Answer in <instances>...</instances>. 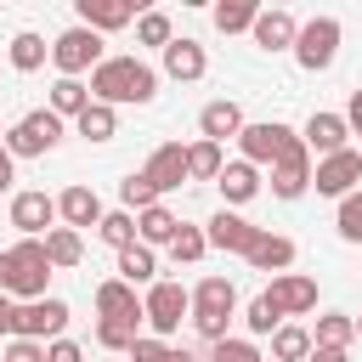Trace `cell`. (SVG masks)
<instances>
[{
	"instance_id": "6da1fadb",
	"label": "cell",
	"mask_w": 362,
	"mask_h": 362,
	"mask_svg": "<svg viewBox=\"0 0 362 362\" xmlns=\"http://www.w3.org/2000/svg\"><path fill=\"white\" fill-rule=\"evenodd\" d=\"M158 96V74L141 62V57H102V68L90 74V102H107V107H119V102H153Z\"/></svg>"
},
{
	"instance_id": "7a4b0ae2",
	"label": "cell",
	"mask_w": 362,
	"mask_h": 362,
	"mask_svg": "<svg viewBox=\"0 0 362 362\" xmlns=\"http://www.w3.org/2000/svg\"><path fill=\"white\" fill-rule=\"evenodd\" d=\"M45 283H51V260H45V238H23L0 255V294H11L17 305L28 300H45Z\"/></svg>"
},
{
	"instance_id": "3957f363",
	"label": "cell",
	"mask_w": 362,
	"mask_h": 362,
	"mask_svg": "<svg viewBox=\"0 0 362 362\" xmlns=\"http://www.w3.org/2000/svg\"><path fill=\"white\" fill-rule=\"evenodd\" d=\"M51 62H57V74H62V79L96 74V68H102V34H96V28H85V23L62 28V34L51 40Z\"/></svg>"
},
{
	"instance_id": "277c9868",
	"label": "cell",
	"mask_w": 362,
	"mask_h": 362,
	"mask_svg": "<svg viewBox=\"0 0 362 362\" xmlns=\"http://www.w3.org/2000/svg\"><path fill=\"white\" fill-rule=\"evenodd\" d=\"M339 40H345L339 17H311V23H300V34H294V62H300L305 74H322V68H334Z\"/></svg>"
},
{
	"instance_id": "5b68a950",
	"label": "cell",
	"mask_w": 362,
	"mask_h": 362,
	"mask_svg": "<svg viewBox=\"0 0 362 362\" xmlns=\"http://www.w3.org/2000/svg\"><path fill=\"white\" fill-rule=\"evenodd\" d=\"M62 141V119L51 113V107H34V113H23L11 130H6V153L11 158H40V153H51Z\"/></svg>"
},
{
	"instance_id": "8992f818",
	"label": "cell",
	"mask_w": 362,
	"mask_h": 362,
	"mask_svg": "<svg viewBox=\"0 0 362 362\" xmlns=\"http://www.w3.org/2000/svg\"><path fill=\"white\" fill-rule=\"evenodd\" d=\"M62 328H68V300H57V294L28 300V305H17V317H11V339H40V345H51V339H62Z\"/></svg>"
},
{
	"instance_id": "52a82bcc",
	"label": "cell",
	"mask_w": 362,
	"mask_h": 362,
	"mask_svg": "<svg viewBox=\"0 0 362 362\" xmlns=\"http://www.w3.org/2000/svg\"><path fill=\"white\" fill-rule=\"evenodd\" d=\"M141 305H147V328H153V339H164V334H175V328H181V317L192 311V294H187L181 283H170V277H164V283H153V288H147V300H141Z\"/></svg>"
},
{
	"instance_id": "ba28073f",
	"label": "cell",
	"mask_w": 362,
	"mask_h": 362,
	"mask_svg": "<svg viewBox=\"0 0 362 362\" xmlns=\"http://www.w3.org/2000/svg\"><path fill=\"white\" fill-rule=\"evenodd\" d=\"M305 187H311V147H305V136H288V147L272 164V192L277 198H305Z\"/></svg>"
},
{
	"instance_id": "9c48e42d",
	"label": "cell",
	"mask_w": 362,
	"mask_h": 362,
	"mask_svg": "<svg viewBox=\"0 0 362 362\" xmlns=\"http://www.w3.org/2000/svg\"><path fill=\"white\" fill-rule=\"evenodd\" d=\"M356 181H362V153H356V147H345V153H334V158H317V170H311V187H317L322 198H351Z\"/></svg>"
},
{
	"instance_id": "30bf717a",
	"label": "cell",
	"mask_w": 362,
	"mask_h": 362,
	"mask_svg": "<svg viewBox=\"0 0 362 362\" xmlns=\"http://www.w3.org/2000/svg\"><path fill=\"white\" fill-rule=\"evenodd\" d=\"M204 238H209V249H226V255H243V260H249V249H255L260 226H255V221H243L238 209H215V215H209V226H204Z\"/></svg>"
},
{
	"instance_id": "8fae6325",
	"label": "cell",
	"mask_w": 362,
	"mask_h": 362,
	"mask_svg": "<svg viewBox=\"0 0 362 362\" xmlns=\"http://www.w3.org/2000/svg\"><path fill=\"white\" fill-rule=\"evenodd\" d=\"M288 124H277V119H260V124H243V136H238V147H243V164H277V153L288 147Z\"/></svg>"
},
{
	"instance_id": "7c38bea8",
	"label": "cell",
	"mask_w": 362,
	"mask_h": 362,
	"mask_svg": "<svg viewBox=\"0 0 362 362\" xmlns=\"http://www.w3.org/2000/svg\"><path fill=\"white\" fill-rule=\"evenodd\" d=\"M51 221H57V198H51V192L28 187V192H17V198H11V226H17L23 238H45V232H51Z\"/></svg>"
},
{
	"instance_id": "4fadbf2b",
	"label": "cell",
	"mask_w": 362,
	"mask_h": 362,
	"mask_svg": "<svg viewBox=\"0 0 362 362\" xmlns=\"http://www.w3.org/2000/svg\"><path fill=\"white\" fill-rule=\"evenodd\" d=\"M96 317H107V322H147V305L136 300L130 283L107 277V283H96Z\"/></svg>"
},
{
	"instance_id": "5bb4252c",
	"label": "cell",
	"mask_w": 362,
	"mask_h": 362,
	"mask_svg": "<svg viewBox=\"0 0 362 362\" xmlns=\"http://www.w3.org/2000/svg\"><path fill=\"white\" fill-rule=\"evenodd\" d=\"M141 175L158 187V198H164V192H175L181 181H192V170H187V147H181V141H164V147L147 158V170H141Z\"/></svg>"
},
{
	"instance_id": "9a60e30c",
	"label": "cell",
	"mask_w": 362,
	"mask_h": 362,
	"mask_svg": "<svg viewBox=\"0 0 362 362\" xmlns=\"http://www.w3.org/2000/svg\"><path fill=\"white\" fill-rule=\"evenodd\" d=\"M266 294L277 300L283 317H305V311H317V283H311L305 272H283V277H272Z\"/></svg>"
},
{
	"instance_id": "2e32d148",
	"label": "cell",
	"mask_w": 362,
	"mask_h": 362,
	"mask_svg": "<svg viewBox=\"0 0 362 362\" xmlns=\"http://www.w3.org/2000/svg\"><path fill=\"white\" fill-rule=\"evenodd\" d=\"M305 147L322 153V158L345 153V147H351V124H345V113H311V119H305Z\"/></svg>"
},
{
	"instance_id": "e0dca14e",
	"label": "cell",
	"mask_w": 362,
	"mask_h": 362,
	"mask_svg": "<svg viewBox=\"0 0 362 362\" xmlns=\"http://www.w3.org/2000/svg\"><path fill=\"white\" fill-rule=\"evenodd\" d=\"M204 68H209V57H204V45H198V40L175 34V40L164 45V74H170V79L192 85V79H204Z\"/></svg>"
},
{
	"instance_id": "ac0fdd59",
	"label": "cell",
	"mask_w": 362,
	"mask_h": 362,
	"mask_svg": "<svg viewBox=\"0 0 362 362\" xmlns=\"http://www.w3.org/2000/svg\"><path fill=\"white\" fill-rule=\"evenodd\" d=\"M243 107L232 102V96H221V102H209L204 113H198V130H204V141H238L243 136Z\"/></svg>"
},
{
	"instance_id": "d6986e66",
	"label": "cell",
	"mask_w": 362,
	"mask_h": 362,
	"mask_svg": "<svg viewBox=\"0 0 362 362\" xmlns=\"http://www.w3.org/2000/svg\"><path fill=\"white\" fill-rule=\"evenodd\" d=\"M74 11H79V23L96 28V34H113V28L136 23V6H130V0H74Z\"/></svg>"
},
{
	"instance_id": "ffe728a7",
	"label": "cell",
	"mask_w": 362,
	"mask_h": 362,
	"mask_svg": "<svg viewBox=\"0 0 362 362\" xmlns=\"http://www.w3.org/2000/svg\"><path fill=\"white\" fill-rule=\"evenodd\" d=\"M249 34H255V45H260V51H294L300 23H294L283 6H272V11H260V17H255V28H249Z\"/></svg>"
},
{
	"instance_id": "44dd1931",
	"label": "cell",
	"mask_w": 362,
	"mask_h": 362,
	"mask_svg": "<svg viewBox=\"0 0 362 362\" xmlns=\"http://www.w3.org/2000/svg\"><path fill=\"white\" fill-rule=\"evenodd\" d=\"M57 215H62V221L79 232V226H102V215H107V209H102V198H96L85 181H74V187L57 198Z\"/></svg>"
},
{
	"instance_id": "7402d4cb",
	"label": "cell",
	"mask_w": 362,
	"mask_h": 362,
	"mask_svg": "<svg viewBox=\"0 0 362 362\" xmlns=\"http://www.w3.org/2000/svg\"><path fill=\"white\" fill-rule=\"evenodd\" d=\"M249 266H255V272L283 277V272L294 266V238H283V232H266V226H260V238H255V249H249Z\"/></svg>"
},
{
	"instance_id": "603a6c76",
	"label": "cell",
	"mask_w": 362,
	"mask_h": 362,
	"mask_svg": "<svg viewBox=\"0 0 362 362\" xmlns=\"http://www.w3.org/2000/svg\"><path fill=\"white\" fill-rule=\"evenodd\" d=\"M192 311H204V317H238V288H232V277H204V283L192 288Z\"/></svg>"
},
{
	"instance_id": "cb8c5ba5",
	"label": "cell",
	"mask_w": 362,
	"mask_h": 362,
	"mask_svg": "<svg viewBox=\"0 0 362 362\" xmlns=\"http://www.w3.org/2000/svg\"><path fill=\"white\" fill-rule=\"evenodd\" d=\"M215 187H221V198H226V204H249V198L260 192V170H255V164H243V158H232V164L221 170V181H215Z\"/></svg>"
},
{
	"instance_id": "d4e9b609",
	"label": "cell",
	"mask_w": 362,
	"mask_h": 362,
	"mask_svg": "<svg viewBox=\"0 0 362 362\" xmlns=\"http://www.w3.org/2000/svg\"><path fill=\"white\" fill-rule=\"evenodd\" d=\"M175 232H181V221H175L164 204H153V209H141V215H136V238H141L147 249H158V243L170 249V243H175Z\"/></svg>"
},
{
	"instance_id": "484cf974",
	"label": "cell",
	"mask_w": 362,
	"mask_h": 362,
	"mask_svg": "<svg viewBox=\"0 0 362 362\" xmlns=\"http://www.w3.org/2000/svg\"><path fill=\"white\" fill-rule=\"evenodd\" d=\"M45 260H51V272H57V266H62V272L79 266V260H85L79 232H74V226H51V232H45Z\"/></svg>"
},
{
	"instance_id": "4316f807",
	"label": "cell",
	"mask_w": 362,
	"mask_h": 362,
	"mask_svg": "<svg viewBox=\"0 0 362 362\" xmlns=\"http://www.w3.org/2000/svg\"><path fill=\"white\" fill-rule=\"evenodd\" d=\"M153 272H158V260H153V249L147 243H130V249H119V283H130V288H153Z\"/></svg>"
},
{
	"instance_id": "83f0119b",
	"label": "cell",
	"mask_w": 362,
	"mask_h": 362,
	"mask_svg": "<svg viewBox=\"0 0 362 362\" xmlns=\"http://www.w3.org/2000/svg\"><path fill=\"white\" fill-rule=\"evenodd\" d=\"M243 328H249L255 339H272V334L283 328V311H277V300H272L266 288H260V294H255V300L243 305Z\"/></svg>"
},
{
	"instance_id": "f1b7e54d",
	"label": "cell",
	"mask_w": 362,
	"mask_h": 362,
	"mask_svg": "<svg viewBox=\"0 0 362 362\" xmlns=\"http://www.w3.org/2000/svg\"><path fill=\"white\" fill-rule=\"evenodd\" d=\"M85 107H90V85L85 79H57L51 85V113L57 119H79Z\"/></svg>"
},
{
	"instance_id": "f546056e",
	"label": "cell",
	"mask_w": 362,
	"mask_h": 362,
	"mask_svg": "<svg viewBox=\"0 0 362 362\" xmlns=\"http://www.w3.org/2000/svg\"><path fill=\"white\" fill-rule=\"evenodd\" d=\"M74 130H79L85 141H113V136H119V113H113L107 102H90V107L74 119Z\"/></svg>"
},
{
	"instance_id": "4dcf8cb0",
	"label": "cell",
	"mask_w": 362,
	"mask_h": 362,
	"mask_svg": "<svg viewBox=\"0 0 362 362\" xmlns=\"http://www.w3.org/2000/svg\"><path fill=\"white\" fill-rule=\"evenodd\" d=\"M187 170H192V181H221V170H226V158H221V141H192L187 147Z\"/></svg>"
},
{
	"instance_id": "1f68e13d",
	"label": "cell",
	"mask_w": 362,
	"mask_h": 362,
	"mask_svg": "<svg viewBox=\"0 0 362 362\" xmlns=\"http://www.w3.org/2000/svg\"><path fill=\"white\" fill-rule=\"evenodd\" d=\"M351 339H356V317H345V311H328V317H317V328H311V345H339V351H351Z\"/></svg>"
},
{
	"instance_id": "d6a6232c",
	"label": "cell",
	"mask_w": 362,
	"mask_h": 362,
	"mask_svg": "<svg viewBox=\"0 0 362 362\" xmlns=\"http://www.w3.org/2000/svg\"><path fill=\"white\" fill-rule=\"evenodd\" d=\"M272 356H277V362H305V356H311V328L283 322V328L272 334Z\"/></svg>"
},
{
	"instance_id": "836d02e7",
	"label": "cell",
	"mask_w": 362,
	"mask_h": 362,
	"mask_svg": "<svg viewBox=\"0 0 362 362\" xmlns=\"http://www.w3.org/2000/svg\"><path fill=\"white\" fill-rule=\"evenodd\" d=\"M209 17H215V28H221V34H243V28H255L260 6H255V0H221Z\"/></svg>"
},
{
	"instance_id": "e575fe53",
	"label": "cell",
	"mask_w": 362,
	"mask_h": 362,
	"mask_svg": "<svg viewBox=\"0 0 362 362\" xmlns=\"http://www.w3.org/2000/svg\"><path fill=\"white\" fill-rule=\"evenodd\" d=\"M96 238H102L107 249H130V243H141V238H136V215H130V209H107V215H102V226H96Z\"/></svg>"
},
{
	"instance_id": "d590c367",
	"label": "cell",
	"mask_w": 362,
	"mask_h": 362,
	"mask_svg": "<svg viewBox=\"0 0 362 362\" xmlns=\"http://www.w3.org/2000/svg\"><path fill=\"white\" fill-rule=\"evenodd\" d=\"M45 57H51V45H45L40 34H28V28H23V34L11 40V68H17V74H34V68H45Z\"/></svg>"
},
{
	"instance_id": "8d00e7d4",
	"label": "cell",
	"mask_w": 362,
	"mask_h": 362,
	"mask_svg": "<svg viewBox=\"0 0 362 362\" xmlns=\"http://www.w3.org/2000/svg\"><path fill=\"white\" fill-rule=\"evenodd\" d=\"M119 198H124V209H130V215H141V209H153V204H158V187H153L141 170H130V175L119 181Z\"/></svg>"
},
{
	"instance_id": "74e56055",
	"label": "cell",
	"mask_w": 362,
	"mask_h": 362,
	"mask_svg": "<svg viewBox=\"0 0 362 362\" xmlns=\"http://www.w3.org/2000/svg\"><path fill=\"white\" fill-rule=\"evenodd\" d=\"M204 249H209L204 226H187V221H181V232H175V243H170V260H175V266H198Z\"/></svg>"
},
{
	"instance_id": "f35d334b",
	"label": "cell",
	"mask_w": 362,
	"mask_h": 362,
	"mask_svg": "<svg viewBox=\"0 0 362 362\" xmlns=\"http://www.w3.org/2000/svg\"><path fill=\"white\" fill-rule=\"evenodd\" d=\"M136 40L164 51V45L175 40V28H170V11H141V17H136Z\"/></svg>"
},
{
	"instance_id": "ab89813d",
	"label": "cell",
	"mask_w": 362,
	"mask_h": 362,
	"mask_svg": "<svg viewBox=\"0 0 362 362\" xmlns=\"http://www.w3.org/2000/svg\"><path fill=\"white\" fill-rule=\"evenodd\" d=\"M136 339H141V334H136V322H107V317L96 322V345H102V351H124V356H130V345H136Z\"/></svg>"
},
{
	"instance_id": "60d3db41",
	"label": "cell",
	"mask_w": 362,
	"mask_h": 362,
	"mask_svg": "<svg viewBox=\"0 0 362 362\" xmlns=\"http://www.w3.org/2000/svg\"><path fill=\"white\" fill-rule=\"evenodd\" d=\"M334 226H339V238H345V243H362V187H356L351 198H339Z\"/></svg>"
},
{
	"instance_id": "b9f144b4",
	"label": "cell",
	"mask_w": 362,
	"mask_h": 362,
	"mask_svg": "<svg viewBox=\"0 0 362 362\" xmlns=\"http://www.w3.org/2000/svg\"><path fill=\"white\" fill-rule=\"evenodd\" d=\"M209 362H266V356H260L255 339H232V334H226L221 345H209Z\"/></svg>"
},
{
	"instance_id": "7bdbcfd3",
	"label": "cell",
	"mask_w": 362,
	"mask_h": 362,
	"mask_svg": "<svg viewBox=\"0 0 362 362\" xmlns=\"http://www.w3.org/2000/svg\"><path fill=\"white\" fill-rule=\"evenodd\" d=\"M124 362H170V345L164 339H153V334H141L136 345H130V356Z\"/></svg>"
},
{
	"instance_id": "ee69618b",
	"label": "cell",
	"mask_w": 362,
	"mask_h": 362,
	"mask_svg": "<svg viewBox=\"0 0 362 362\" xmlns=\"http://www.w3.org/2000/svg\"><path fill=\"white\" fill-rule=\"evenodd\" d=\"M0 362H45V345H40V339H11Z\"/></svg>"
},
{
	"instance_id": "f6af8a7d",
	"label": "cell",
	"mask_w": 362,
	"mask_h": 362,
	"mask_svg": "<svg viewBox=\"0 0 362 362\" xmlns=\"http://www.w3.org/2000/svg\"><path fill=\"white\" fill-rule=\"evenodd\" d=\"M45 362H85V351H79L74 339H51V345H45Z\"/></svg>"
},
{
	"instance_id": "bcb514c9",
	"label": "cell",
	"mask_w": 362,
	"mask_h": 362,
	"mask_svg": "<svg viewBox=\"0 0 362 362\" xmlns=\"http://www.w3.org/2000/svg\"><path fill=\"white\" fill-rule=\"evenodd\" d=\"M305 362H351V351H339V345H311Z\"/></svg>"
},
{
	"instance_id": "7dc6e473",
	"label": "cell",
	"mask_w": 362,
	"mask_h": 362,
	"mask_svg": "<svg viewBox=\"0 0 362 362\" xmlns=\"http://www.w3.org/2000/svg\"><path fill=\"white\" fill-rule=\"evenodd\" d=\"M345 124H351V136H362V90H351V107H345Z\"/></svg>"
},
{
	"instance_id": "c3c4849f",
	"label": "cell",
	"mask_w": 362,
	"mask_h": 362,
	"mask_svg": "<svg viewBox=\"0 0 362 362\" xmlns=\"http://www.w3.org/2000/svg\"><path fill=\"white\" fill-rule=\"evenodd\" d=\"M11 317H17V300L0 294V334H11Z\"/></svg>"
},
{
	"instance_id": "681fc988",
	"label": "cell",
	"mask_w": 362,
	"mask_h": 362,
	"mask_svg": "<svg viewBox=\"0 0 362 362\" xmlns=\"http://www.w3.org/2000/svg\"><path fill=\"white\" fill-rule=\"evenodd\" d=\"M11 164H17V158H11V153H6V141H0V192L11 187Z\"/></svg>"
},
{
	"instance_id": "f907efd6",
	"label": "cell",
	"mask_w": 362,
	"mask_h": 362,
	"mask_svg": "<svg viewBox=\"0 0 362 362\" xmlns=\"http://www.w3.org/2000/svg\"><path fill=\"white\" fill-rule=\"evenodd\" d=\"M170 362H198V356L192 351H170Z\"/></svg>"
},
{
	"instance_id": "816d5d0a",
	"label": "cell",
	"mask_w": 362,
	"mask_h": 362,
	"mask_svg": "<svg viewBox=\"0 0 362 362\" xmlns=\"http://www.w3.org/2000/svg\"><path fill=\"white\" fill-rule=\"evenodd\" d=\"M356 334H362V317H356Z\"/></svg>"
}]
</instances>
